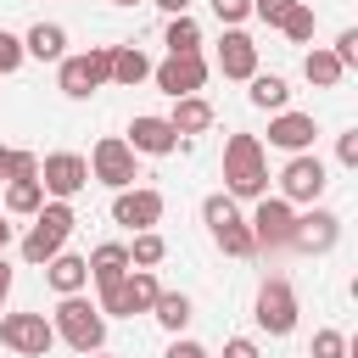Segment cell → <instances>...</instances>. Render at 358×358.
Here are the masks:
<instances>
[{
    "mask_svg": "<svg viewBox=\"0 0 358 358\" xmlns=\"http://www.w3.org/2000/svg\"><path fill=\"white\" fill-rule=\"evenodd\" d=\"M291 6H296V0H252V11H257V17H263V22H268V28H280V22H285V11H291Z\"/></svg>",
    "mask_w": 358,
    "mask_h": 358,
    "instance_id": "d590c367",
    "label": "cell"
},
{
    "mask_svg": "<svg viewBox=\"0 0 358 358\" xmlns=\"http://www.w3.org/2000/svg\"><path fill=\"white\" fill-rule=\"evenodd\" d=\"M201 218H207V235H213V246H218L224 257H252V252H257L252 224L241 218L235 196H207V201H201Z\"/></svg>",
    "mask_w": 358,
    "mask_h": 358,
    "instance_id": "7a4b0ae2",
    "label": "cell"
},
{
    "mask_svg": "<svg viewBox=\"0 0 358 358\" xmlns=\"http://www.w3.org/2000/svg\"><path fill=\"white\" fill-rule=\"evenodd\" d=\"M45 280H50V291H56V296H78V291L90 285V263H84V257H73V252H56V257L45 263Z\"/></svg>",
    "mask_w": 358,
    "mask_h": 358,
    "instance_id": "ac0fdd59",
    "label": "cell"
},
{
    "mask_svg": "<svg viewBox=\"0 0 358 358\" xmlns=\"http://www.w3.org/2000/svg\"><path fill=\"white\" fill-rule=\"evenodd\" d=\"M0 308H6V302H0Z\"/></svg>",
    "mask_w": 358,
    "mask_h": 358,
    "instance_id": "f6af8a7d",
    "label": "cell"
},
{
    "mask_svg": "<svg viewBox=\"0 0 358 358\" xmlns=\"http://www.w3.org/2000/svg\"><path fill=\"white\" fill-rule=\"evenodd\" d=\"M73 224H78V218H73L67 201H45V207L34 213V229L22 235V257H28V263H50V257L67 246Z\"/></svg>",
    "mask_w": 358,
    "mask_h": 358,
    "instance_id": "277c9868",
    "label": "cell"
},
{
    "mask_svg": "<svg viewBox=\"0 0 358 358\" xmlns=\"http://www.w3.org/2000/svg\"><path fill=\"white\" fill-rule=\"evenodd\" d=\"M45 207V190H39V179H11L6 185V213H17V218H34Z\"/></svg>",
    "mask_w": 358,
    "mask_h": 358,
    "instance_id": "4316f807",
    "label": "cell"
},
{
    "mask_svg": "<svg viewBox=\"0 0 358 358\" xmlns=\"http://www.w3.org/2000/svg\"><path fill=\"white\" fill-rule=\"evenodd\" d=\"M280 28H285V39H291V45H308V39H313V28H319V17H313V6H302V0H296V6L285 11V22H280Z\"/></svg>",
    "mask_w": 358,
    "mask_h": 358,
    "instance_id": "4dcf8cb0",
    "label": "cell"
},
{
    "mask_svg": "<svg viewBox=\"0 0 358 358\" xmlns=\"http://www.w3.org/2000/svg\"><path fill=\"white\" fill-rule=\"evenodd\" d=\"M22 56L62 62V56H67V28H62V22H34V28H28V39H22Z\"/></svg>",
    "mask_w": 358,
    "mask_h": 358,
    "instance_id": "ffe728a7",
    "label": "cell"
},
{
    "mask_svg": "<svg viewBox=\"0 0 358 358\" xmlns=\"http://www.w3.org/2000/svg\"><path fill=\"white\" fill-rule=\"evenodd\" d=\"M257 324L268 330V336H291L296 330V291H291V280H263V291H257Z\"/></svg>",
    "mask_w": 358,
    "mask_h": 358,
    "instance_id": "8fae6325",
    "label": "cell"
},
{
    "mask_svg": "<svg viewBox=\"0 0 358 358\" xmlns=\"http://www.w3.org/2000/svg\"><path fill=\"white\" fill-rule=\"evenodd\" d=\"M313 358H347V336L341 330H319L313 336Z\"/></svg>",
    "mask_w": 358,
    "mask_h": 358,
    "instance_id": "d6a6232c",
    "label": "cell"
},
{
    "mask_svg": "<svg viewBox=\"0 0 358 358\" xmlns=\"http://www.w3.org/2000/svg\"><path fill=\"white\" fill-rule=\"evenodd\" d=\"M168 358H207V347H201V341H173Z\"/></svg>",
    "mask_w": 358,
    "mask_h": 358,
    "instance_id": "f35d334b",
    "label": "cell"
},
{
    "mask_svg": "<svg viewBox=\"0 0 358 358\" xmlns=\"http://www.w3.org/2000/svg\"><path fill=\"white\" fill-rule=\"evenodd\" d=\"M168 123H173V134H179V140H185V134L213 129V106H207V95H179V101H173V112H168Z\"/></svg>",
    "mask_w": 358,
    "mask_h": 358,
    "instance_id": "44dd1931",
    "label": "cell"
},
{
    "mask_svg": "<svg viewBox=\"0 0 358 358\" xmlns=\"http://www.w3.org/2000/svg\"><path fill=\"white\" fill-rule=\"evenodd\" d=\"M106 78H112V45H90L84 56H62V73H56L62 95H73V101L95 95Z\"/></svg>",
    "mask_w": 358,
    "mask_h": 358,
    "instance_id": "5b68a950",
    "label": "cell"
},
{
    "mask_svg": "<svg viewBox=\"0 0 358 358\" xmlns=\"http://www.w3.org/2000/svg\"><path fill=\"white\" fill-rule=\"evenodd\" d=\"M117 296H123V313L134 319V313H151V302L162 296V285H157V274H151V268H129V274H123V285H117Z\"/></svg>",
    "mask_w": 358,
    "mask_h": 358,
    "instance_id": "d6986e66",
    "label": "cell"
},
{
    "mask_svg": "<svg viewBox=\"0 0 358 358\" xmlns=\"http://www.w3.org/2000/svg\"><path fill=\"white\" fill-rule=\"evenodd\" d=\"M11 179H39V157H34V151H6V145H0V185H11Z\"/></svg>",
    "mask_w": 358,
    "mask_h": 358,
    "instance_id": "f546056e",
    "label": "cell"
},
{
    "mask_svg": "<svg viewBox=\"0 0 358 358\" xmlns=\"http://www.w3.org/2000/svg\"><path fill=\"white\" fill-rule=\"evenodd\" d=\"M336 241H341V218H336V213H324V207L302 213V218H296V229H291V246H296V252H313V257H324Z\"/></svg>",
    "mask_w": 358,
    "mask_h": 358,
    "instance_id": "4fadbf2b",
    "label": "cell"
},
{
    "mask_svg": "<svg viewBox=\"0 0 358 358\" xmlns=\"http://www.w3.org/2000/svg\"><path fill=\"white\" fill-rule=\"evenodd\" d=\"M90 358H106V352H90Z\"/></svg>",
    "mask_w": 358,
    "mask_h": 358,
    "instance_id": "ee69618b",
    "label": "cell"
},
{
    "mask_svg": "<svg viewBox=\"0 0 358 358\" xmlns=\"http://www.w3.org/2000/svg\"><path fill=\"white\" fill-rule=\"evenodd\" d=\"M151 313H157L162 330H185V324H190V296H185V291H162V296L151 302Z\"/></svg>",
    "mask_w": 358,
    "mask_h": 358,
    "instance_id": "83f0119b",
    "label": "cell"
},
{
    "mask_svg": "<svg viewBox=\"0 0 358 358\" xmlns=\"http://www.w3.org/2000/svg\"><path fill=\"white\" fill-rule=\"evenodd\" d=\"M218 73H224V78H252V73H257V45H252V34L224 28V39H218Z\"/></svg>",
    "mask_w": 358,
    "mask_h": 358,
    "instance_id": "e0dca14e",
    "label": "cell"
},
{
    "mask_svg": "<svg viewBox=\"0 0 358 358\" xmlns=\"http://www.w3.org/2000/svg\"><path fill=\"white\" fill-rule=\"evenodd\" d=\"M341 67H358V28H341V39H336V50H330Z\"/></svg>",
    "mask_w": 358,
    "mask_h": 358,
    "instance_id": "e575fe53",
    "label": "cell"
},
{
    "mask_svg": "<svg viewBox=\"0 0 358 358\" xmlns=\"http://www.w3.org/2000/svg\"><path fill=\"white\" fill-rule=\"evenodd\" d=\"M112 218L140 235V229H151V224L162 218V196H157V190H117V196H112Z\"/></svg>",
    "mask_w": 358,
    "mask_h": 358,
    "instance_id": "9a60e30c",
    "label": "cell"
},
{
    "mask_svg": "<svg viewBox=\"0 0 358 358\" xmlns=\"http://www.w3.org/2000/svg\"><path fill=\"white\" fill-rule=\"evenodd\" d=\"M246 224H252V241H257V252H274V246H291L296 213H291V201H280V196H263V201H257V213H252Z\"/></svg>",
    "mask_w": 358,
    "mask_h": 358,
    "instance_id": "30bf717a",
    "label": "cell"
},
{
    "mask_svg": "<svg viewBox=\"0 0 358 358\" xmlns=\"http://www.w3.org/2000/svg\"><path fill=\"white\" fill-rule=\"evenodd\" d=\"M112 6H140V0H112Z\"/></svg>",
    "mask_w": 358,
    "mask_h": 358,
    "instance_id": "7bdbcfd3",
    "label": "cell"
},
{
    "mask_svg": "<svg viewBox=\"0 0 358 358\" xmlns=\"http://www.w3.org/2000/svg\"><path fill=\"white\" fill-rule=\"evenodd\" d=\"M84 185H90V162H84L78 151H50V157L39 162V190H45L50 201L78 196Z\"/></svg>",
    "mask_w": 358,
    "mask_h": 358,
    "instance_id": "52a82bcc",
    "label": "cell"
},
{
    "mask_svg": "<svg viewBox=\"0 0 358 358\" xmlns=\"http://www.w3.org/2000/svg\"><path fill=\"white\" fill-rule=\"evenodd\" d=\"M302 73H308V84H319V90H336V84L347 78V67H341V62H336L330 50H319V45L308 50V62H302Z\"/></svg>",
    "mask_w": 358,
    "mask_h": 358,
    "instance_id": "484cf974",
    "label": "cell"
},
{
    "mask_svg": "<svg viewBox=\"0 0 358 358\" xmlns=\"http://www.w3.org/2000/svg\"><path fill=\"white\" fill-rule=\"evenodd\" d=\"M336 157H341V168H358V129H347L336 140Z\"/></svg>",
    "mask_w": 358,
    "mask_h": 358,
    "instance_id": "8d00e7d4",
    "label": "cell"
},
{
    "mask_svg": "<svg viewBox=\"0 0 358 358\" xmlns=\"http://www.w3.org/2000/svg\"><path fill=\"white\" fill-rule=\"evenodd\" d=\"M213 17H218L224 28H241V22L252 17V0H213Z\"/></svg>",
    "mask_w": 358,
    "mask_h": 358,
    "instance_id": "1f68e13d",
    "label": "cell"
},
{
    "mask_svg": "<svg viewBox=\"0 0 358 358\" xmlns=\"http://www.w3.org/2000/svg\"><path fill=\"white\" fill-rule=\"evenodd\" d=\"M324 162L313 151H296L285 168H280V201H319L324 196Z\"/></svg>",
    "mask_w": 358,
    "mask_h": 358,
    "instance_id": "9c48e42d",
    "label": "cell"
},
{
    "mask_svg": "<svg viewBox=\"0 0 358 358\" xmlns=\"http://www.w3.org/2000/svg\"><path fill=\"white\" fill-rule=\"evenodd\" d=\"M0 347H11L17 358H45L56 347V330L45 313H0Z\"/></svg>",
    "mask_w": 358,
    "mask_h": 358,
    "instance_id": "8992f818",
    "label": "cell"
},
{
    "mask_svg": "<svg viewBox=\"0 0 358 358\" xmlns=\"http://www.w3.org/2000/svg\"><path fill=\"white\" fill-rule=\"evenodd\" d=\"M313 140H319V123H313L308 112H274V117H268V145H280V151L296 157V151H308Z\"/></svg>",
    "mask_w": 358,
    "mask_h": 358,
    "instance_id": "2e32d148",
    "label": "cell"
},
{
    "mask_svg": "<svg viewBox=\"0 0 358 358\" xmlns=\"http://www.w3.org/2000/svg\"><path fill=\"white\" fill-rule=\"evenodd\" d=\"M151 78H157V90L162 95H201V84H207V62L201 56H168V62H157L151 67Z\"/></svg>",
    "mask_w": 358,
    "mask_h": 358,
    "instance_id": "7c38bea8",
    "label": "cell"
},
{
    "mask_svg": "<svg viewBox=\"0 0 358 358\" xmlns=\"http://www.w3.org/2000/svg\"><path fill=\"white\" fill-rule=\"evenodd\" d=\"M168 56H201V28L196 17H168Z\"/></svg>",
    "mask_w": 358,
    "mask_h": 358,
    "instance_id": "d4e9b609",
    "label": "cell"
},
{
    "mask_svg": "<svg viewBox=\"0 0 358 358\" xmlns=\"http://www.w3.org/2000/svg\"><path fill=\"white\" fill-rule=\"evenodd\" d=\"M173 145H179V134H173V123H168V117L140 112V117L129 123V151H134V157H168Z\"/></svg>",
    "mask_w": 358,
    "mask_h": 358,
    "instance_id": "5bb4252c",
    "label": "cell"
},
{
    "mask_svg": "<svg viewBox=\"0 0 358 358\" xmlns=\"http://www.w3.org/2000/svg\"><path fill=\"white\" fill-rule=\"evenodd\" d=\"M17 67H22V39L0 28V73H17Z\"/></svg>",
    "mask_w": 358,
    "mask_h": 358,
    "instance_id": "836d02e7",
    "label": "cell"
},
{
    "mask_svg": "<svg viewBox=\"0 0 358 358\" xmlns=\"http://www.w3.org/2000/svg\"><path fill=\"white\" fill-rule=\"evenodd\" d=\"M145 78H151L145 50H140V45H112V84L134 90V84H145Z\"/></svg>",
    "mask_w": 358,
    "mask_h": 358,
    "instance_id": "603a6c76",
    "label": "cell"
},
{
    "mask_svg": "<svg viewBox=\"0 0 358 358\" xmlns=\"http://www.w3.org/2000/svg\"><path fill=\"white\" fill-rule=\"evenodd\" d=\"M252 106L257 112H285V101H291V84L280 78V73H252Z\"/></svg>",
    "mask_w": 358,
    "mask_h": 358,
    "instance_id": "cb8c5ba5",
    "label": "cell"
},
{
    "mask_svg": "<svg viewBox=\"0 0 358 358\" xmlns=\"http://www.w3.org/2000/svg\"><path fill=\"white\" fill-rule=\"evenodd\" d=\"M157 6H162L168 17H185V6H190V0H157Z\"/></svg>",
    "mask_w": 358,
    "mask_h": 358,
    "instance_id": "60d3db41",
    "label": "cell"
},
{
    "mask_svg": "<svg viewBox=\"0 0 358 358\" xmlns=\"http://www.w3.org/2000/svg\"><path fill=\"white\" fill-rule=\"evenodd\" d=\"M90 179H101V185H112V190H129V185H134V151H129V140H117V134L95 140V151H90Z\"/></svg>",
    "mask_w": 358,
    "mask_h": 358,
    "instance_id": "ba28073f",
    "label": "cell"
},
{
    "mask_svg": "<svg viewBox=\"0 0 358 358\" xmlns=\"http://www.w3.org/2000/svg\"><path fill=\"white\" fill-rule=\"evenodd\" d=\"M162 257H168V241H162L157 229H140L134 246H129V268H157Z\"/></svg>",
    "mask_w": 358,
    "mask_h": 358,
    "instance_id": "f1b7e54d",
    "label": "cell"
},
{
    "mask_svg": "<svg viewBox=\"0 0 358 358\" xmlns=\"http://www.w3.org/2000/svg\"><path fill=\"white\" fill-rule=\"evenodd\" d=\"M224 196H246V201L268 196V162H263L257 134H229L224 140Z\"/></svg>",
    "mask_w": 358,
    "mask_h": 358,
    "instance_id": "6da1fadb",
    "label": "cell"
},
{
    "mask_svg": "<svg viewBox=\"0 0 358 358\" xmlns=\"http://www.w3.org/2000/svg\"><path fill=\"white\" fill-rule=\"evenodd\" d=\"M224 358H263V352H257L252 336H229V341H224Z\"/></svg>",
    "mask_w": 358,
    "mask_h": 358,
    "instance_id": "74e56055",
    "label": "cell"
},
{
    "mask_svg": "<svg viewBox=\"0 0 358 358\" xmlns=\"http://www.w3.org/2000/svg\"><path fill=\"white\" fill-rule=\"evenodd\" d=\"M11 246V224H6V213H0V252Z\"/></svg>",
    "mask_w": 358,
    "mask_h": 358,
    "instance_id": "b9f144b4",
    "label": "cell"
},
{
    "mask_svg": "<svg viewBox=\"0 0 358 358\" xmlns=\"http://www.w3.org/2000/svg\"><path fill=\"white\" fill-rule=\"evenodd\" d=\"M6 291H11V263H6V252H0V302H6Z\"/></svg>",
    "mask_w": 358,
    "mask_h": 358,
    "instance_id": "ab89813d",
    "label": "cell"
},
{
    "mask_svg": "<svg viewBox=\"0 0 358 358\" xmlns=\"http://www.w3.org/2000/svg\"><path fill=\"white\" fill-rule=\"evenodd\" d=\"M73 352H101V341H106V313L101 308H90L84 296H62V308H56V324H50Z\"/></svg>",
    "mask_w": 358,
    "mask_h": 358,
    "instance_id": "3957f363",
    "label": "cell"
},
{
    "mask_svg": "<svg viewBox=\"0 0 358 358\" xmlns=\"http://www.w3.org/2000/svg\"><path fill=\"white\" fill-rule=\"evenodd\" d=\"M84 263H90V280H95V285H117V280L129 274V246L106 241V246H95Z\"/></svg>",
    "mask_w": 358,
    "mask_h": 358,
    "instance_id": "7402d4cb",
    "label": "cell"
}]
</instances>
